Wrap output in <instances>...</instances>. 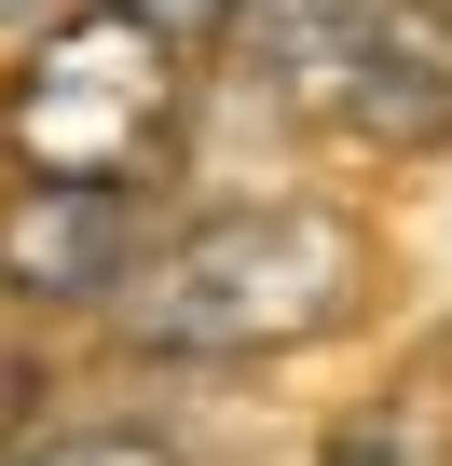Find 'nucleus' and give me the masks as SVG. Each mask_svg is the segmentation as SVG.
<instances>
[{
    "instance_id": "nucleus-1",
    "label": "nucleus",
    "mask_w": 452,
    "mask_h": 466,
    "mask_svg": "<svg viewBox=\"0 0 452 466\" xmlns=\"http://www.w3.org/2000/svg\"><path fill=\"white\" fill-rule=\"evenodd\" d=\"M397 316V233L343 165L302 178H192L96 329L124 384H275Z\"/></svg>"
},
{
    "instance_id": "nucleus-2",
    "label": "nucleus",
    "mask_w": 452,
    "mask_h": 466,
    "mask_svg": "<svg viewBox=\"0 0 452 466\" xmlns=\"http://www.w3.org/2000/svg\"><path fill=\"white\" fill-rule=\"evenodd\" d=\"M219 96L343 178L452 165V0H247L219 42Z\"/></svg>"
},
{
    "instance_id": "nucleus-3",
    "label": "nucleus",
    "mask_w": 452,
    "mask_h": 466,
    "mask_svg": "<svg viewBox=\"0 0 452 466\" xmlns=\"http://www.w3.org/2000/svg\"><path fill=\"white\" fill-rule=\"evenodd\" d=\"M206 110H219V69L124 0H69L42 42L0 56V165H28V178L192 192Z\"/></svg>"
},
{
    "instance_id": "nucleus-4",
    "label": "nucleus",
    "mask_w": 452,
    "mask_h": 466,
    "mask_svg": "<svg viewBox=\"0 0 452 466\" xmlns=\"http://www.w3.org/2000/svg\"><path fill=\"white\" fill-rule=\"evenodd\" d=\"M178 192H124V178H28V165H0V329L15 343H69L96 357L137 248H151V219Z\"/></svg>"
},
{
    "instance_id": "nucleus-5",
    "label": "nucleus",
    "mask_w": 452,
    "mask_h": 466,
    "mask_svg": "<svg viewBox=\"0 0 452 466\" xmlns=\"http://www.w3.org/2000/svg\"><path fill=\"white\" fill-rule=\"evenodd\" d=\"M302 466H452V343H411L397 370H370L302 439Z\"/></svg>"
},
{
    "instance_id": "nucleus-6",
    "label": "nucleus",
    "mask_w": 452,
    "mask_h": 466,
    "mask_svg": "<svg viewBox=\"0 0 452 466\" xmlns=\"http://www.w3.org/2000/svg\"><path fill=\"white\" fill-rule=\"evenodd\" d=\"M0 466H192V439H178V411H165V384H69L55 411H28V425H0Z\"/></svg>"
},
{
    "instance_id": "nucleus-7",
    "label": "nucleus",
    "mask_w": 452,
    "mask_h": 466,
    "mask_svg": "<svg viewBox=\"0 0 452 466\" xmlns=\"http://www.w3.org/2000/svg\"><path fill=\"white\" fill-rule=\"evenodd\" d=\"M124 15H151L165 42H192V56L219 69V42H234V15H247V0H124Z\"/></svg>"
},
{
    "instance_id": "nucleus-8",
    "label": "nucleus",
    "mask_w": 452,
    "mask_h": 466,
    "mask_svg": "<svg viewBox=\"0 0 452 466\" xmlns=\"http://www.w3.org/2000/svg\"><path fill=\"white\" fill-rule=\"evenodd\" d=\"M55 15H69V0H0V56H15V42H42Z\"/></svg>"
}]
</instances>
